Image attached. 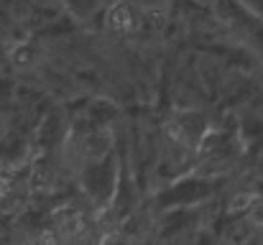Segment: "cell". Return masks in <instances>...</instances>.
<instances>
[{"label": "cell", "instance_id": "1", "mask_svg": "<svg viewBox=\"0 0 263 245\" xmlns=\"http://www.w3.org/2000/svg\"><path fill=\"white\" fill-rule=\"evenodd\" d=\"M115 181H118V168L110 159L105 161H95L89 163L82 174V186L89 197L100 204L110 202L112 194H115Z\"/></svg>", "mask_w": 263, "mask_h": 245}, {"label": "cell", "instance_id": "2", "mask_svg": "<svg viewBox=\"0 0 263 245\" xmlns=\"http://www.w3.org/2000/svg\"><path fill=\"white\" fill-rule=\"evenodd\" d=\"M207 194V184L204 181H184V184H179L174 189H169L166 192V204H189V202H197V199H202Z\"/></svg>", "mask_w": 263, "mask_h": 245}]
</instances>
